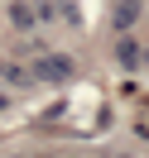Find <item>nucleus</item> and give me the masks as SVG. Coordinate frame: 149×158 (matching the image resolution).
<instances>
[{"instance_id": "1", "label": "nucleus", "mask_w": 149, "mask_h": 158, "mask_svg": "<svg viewBox=\"0 0 149 158\" xmlns=\"http://www.w3.org/2000/svg\"><path fill=\"white\" fill-rule=\"evenodd\" d=\"M39 77L43 81H68L72 77V58H43L39 62Z\"/></svg>"}, {"instance_id": "2", "label": "nucleus", "mask_w": 149, "mask_h": 158, "mask_svg": "<svg viewBox=\"0 0 149 158\" xmlns=\"http://www.w3.org/2000/svg\"><path fill=\"white\" fill-rule=\"evenodd\" d=\"M139 15V5L135 0H120V10H116V29H130V19Z\"/></svg>"}]
</instances>
